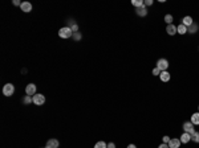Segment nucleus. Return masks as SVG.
I'll list each match as a JSON object with an SVG mask.
<instances>
[{"label":"nucleus","mask_w":199,"mask_h":148,"mask_svg":"<svg viewBox=\"0 0 199 148\" xmlns=\"http://www.w3.org/2000/svg\"><path fill=\"white\" fill-rule=\"evenodd\" d=\"M59 36L61 38H70L72 36H73V32H72L69 27H63V28H60V31H59Z\"/></svg>","instance_id":"nucleus-1"},{"label":"nucleus","mask_w":199,"mask_h":148,"mask_svg":"<svg viewBox=\"0 0 199 148\" xmlns=\"http://www.w3.org/2000/svg\"><path fill=\"white\" fill-rule=\"evenodd\" d=\"M13 93H15V86H13L12 84H5L4 86H3V95L5 97H12Z\"/></svg>","instance_id":"nucleus-2"},{"label":"nucleus","mask_w":199,"mask_h":148,"mask_svg":"<svg viewBox=\"0 0 199 148\" xmlns=\"http://www.w3.org/2000/svg\"><path fill=\"white\" fill-rule=\"evenodd\" d=\"M32 98H33V103L36 104V106H43V104L45 103V95L44 94H40V93L35 94Z\"/></svg>","instance_id":"nucleus-3"},{"label":"nucleus","mask_w":199,"mask_h":148,"mask_svg":"<svg viewBox=\"0 0 199 148\" xmlns=\"http://www.w3.org/2000/svg\"><path fill=\"white\" fill-rule=\"evenodd\" d=\"M169 61L166 60V58H159L158 61H157V67L161 71H165V70H167L169 69Z\"/></svg>","instance_id":"nucleus-4"},{"label":"nucleus","mask_w":199,"mask_h":148,"mask_svg":"<svg viewBox=\"0 0 199 148\" xmlns=\"http://www.w3.org/2000/svg\"><path fill=\"white\" fill-rule=\"evenodd\" d=\"M182 128H183V132H187V133H190V135H193L195 132V126L191 123V122H184Z\"/></svg>","instance_id":"nucleus-5"},{"label":"nucleus","mask_w":199,"mask_h":148,"mask_svg":"<svg viewBox=\"0 0 199 148\" xmlns=\"http://www.w3.org/2000/svg\"><path fill=\"white\" fill-rule=\"evenodd\" d=\"M36 91H37V87H36L35 84H28L27 86H25V94H27V95L33 97L35 94H37Z\"/></svg>","instance_id":"nucleus-6"},{"label":"nucleus","mask_w":199,"mask_h":148,"mask_svg":"<svg viewBox=\"0 0 199 148\" xmlns=\"http://www.w3.org/2000/svg\"><path fill=\"white\" fill-rule=\"evenodd\" d=\"M147 13H149V11H147L146 7H139V8H136V15L139 16V17H145L147 16Z\"/></svg>","instance_id":"nucleus-7"},{"label":"nucleus","mask_w":199,"mask_h":148,"mask_svg":"<svg viewBox=\"0 0 199 148\" xmlns=\"http://www.w3.org/2000/svg\"><path fill=\"white\" fill-rule=\"evenodd\" d=\"M166 32H167L169 36H175L177 33H178V31H177V25H174V24L166 25Z\"/></svg>","instance_id":"nucleus-8"},{"label":"nucleus","mask_w":199,"mask_h":148,"mask_svg":"<svg viewBox=\"0 0 199 148\" xmlns=\"http://www.w3.org/2000/svg\"><path fill=\"white\" fill-rule=\"evenodd\" d=\"M180 140L179 138H173L169 142V148H180Z\"/></svg>","instance_id":"nucleus-9"},{"label":"nucleus","mask_w":199,"mask_h":148,"mask_svg":"<svg viewBox=\"0 0 199 148\" xmlns=\"http://www.w3.org/2000/svg\"><path fill=\"white\" fill-rule=\"evenodd\" d=\"M59 146H60V142L57 139H49L46 142L45 148H59Z\"/></svg>","instance_id":"nucleus-10"},{"label":"nucleus","mask_w":199,"mask_h":148,"mask_svg":"<svg viewBox=\"0 0 199 148\" xmlns=\"http://www.w3.org/2000/svg\"><path fill=\"white\" fill-rule=\"evenodd\" d=\"M159 78H161L162 82H169L170 79H171V74L169 73V70L161 71V74H159Z\"/></svg>","instance_id":"nucleus-11"},{"label":"nucleus","mask_w":199,"mask_h":148,"mask_svg":"<svg viewBox=\"0 0 199 148\" xmlns=\"http://www.w3.org/2000/svg\"><path fill=\"white\" fill-rule=\"evenodd\" d=\"M20 9L23 11V12L28 13V12H31V11H32V4L29 2H23V3H21V5H20Z\"/></svg>","instance_id":"nucleus-12"},{"label":"nucleus","mask_w":199,"mask_h":148,"mask_svg":"<svg viewBox=\"0 0 199 148\" xmlns=\"http://www.w3.org/2000/svg\"><path fill=\"white\" fill-rule=\"evenodd\" d=\"M179 140H180V143L182 144H189V142H191V135L190 133H187V132H183L182 135H180Z\"/></svg>","instance_id":"nucleus-13"},{"label":"nucleus","mask_w":199,"mask_h":148,"mask_svg":"<svg viewBox=\"0 0 199 148\" xmlns=\"http://www.w3.org/2000/svg\"><path fill=\"white\" fill-rule=\"evenodd\" d=\"M182 24H183L186 28H189L190 25H193V24H194L193 17H191V16H184L183 19H182Z\"/></svg>","instance_id":"nucleus-14"},{"label":"nucleus","mask_w":199,"mask_h":148,"mask_svg":"<svg viewBox=\"0 0 199 148\" xmlns=\"http://www.w3.org/2000/svg\"><path fill=\"white\" fill-rule=\"evenodd\" d=\"M190 122H191V123H193L194 126H199V113H198V111L191 115Z\"/></svg>","instance_id":"nucleus-15"},{"label":"nucleus","mask_w":199,"mask_h":148,"mask_svg":"<svg viewBox=\"0 0 199 148\" xmlns=\"http://www.w3.org/2000/svg\"><path fill=\"white\" fill-rule=\"evenodd\" d=\"M199 31V25L198 24H193V25H190L189 28H187V33H190V35H194V33H197V32Z\"/></svg>","instance_id":"nucleus-16"},{"label":"nucleus","mask_w":199,"mask_h":148,"mask_svg":"<svg viewBox=\"0 0 199 148\" xmlns=\"http://www.w3.org/2000/svg\"><path fill=\"white\" fill-rule=\"evenodd\" d=\"M68 24H69V28L72 29V32H73V33L78 32V24L76 23L74 20H69V21H68Z\"/></svg>","instance_id":"nucleus-17"},{"label":"nucleus","mask_w":199,"mask_h":148,"mask_svg":"<svg viewBox=\"0 0 199 148\" xmlns=\"http://www.w3.org/2000/svg\"><path fill=\"white\" fill-rule=\"evenodd\" d=\"M177 31H178V35H182V36L187 33V28L184 27L183 24H179L178 27H177Z\"/></svg>","instance_id":"nucleus-18"},{"label":"nucleus","mask_w":199,"mask_h":148,"mask_svg":"<svg viewBox=\"0 0 199 148\" xmlns=\"http://www.w3.org/2000/svg\"><path fill=\"white\" fill-rule=\"evenodd\" d=\"M163 20H165V23H166V24L170 25V24H173V21H174V17H173V15H170V13H167V15H165Z\"/></svg>","instance_id":"nucleus-19"},{"label":"nucleus","mask_w":199,"mask_h":148,"mask_svg":"<svg viewBox=\"0 0 199 148\" xmlns=\"http://www.w3.org/2000/svg\"><path fill=\"white\" fill-rule=\"evenodd\" d=\"M132 5L136 7V8H139V7H143V0H132Z\"/></svg>","instance_id":"nucleus-20"},{"label":"nucleus","mask_w":199,"mask_h":148,"mask_svg":"<svg viewBox=\"0 0 199 148\" xmlns=\"http://www.w3.org/2000/svg\"><path fill=\"white\" fill-rule=\"evenodd\" d=\"M23 103H24V104H31V103H33V98H32L31 95H25L24 98H23Z\"/></svg>","instance_id":"nucleus-21"},{"label":"nucleus","mask_w":199,"mask_h":148,"mask_svg":"<svg viewBox=\"0 0 199 148\" xmlns=\"http://www.w3.org/2000/svg\"><path fill=\"white\" fill-rule=\"evenodd\" d=\"M94 148H108V143H105L104 140H100L94 144Z\"/></svg>","instance_id":"nucleus-22"},{"label":"nucleus","mask_w":199,"mask_h":148,"mask_svg":"<svg viewBox=\"0 0 199 148\" xmlns=\"http://www.w3.org/2000/svg\"><path fill=\"white\" fill-rule=\"evenodd\" d=\"M191 142L194 143H199V131H195L193 135H191Z\"/></svg>","instance_id":"nucleus-23"},{"label":"nucleus","mask_w":199,"mask_h":148,"mask_svg":"<svg viewBox=\"0 0 199 148\" xmlns=\"http://www.w3.org/2000/svg\"><path fill=\"white\" fill-rule=\"evenodd\" d=\"M72 38H73L74 41H80V40L82 38V35L80 33V32H76V33H73V36H72Z\"/></svg>","instance_id":"nucleus-24"},{"label":"nucleus","mask_w":199,"mask_h":148,"mask_svg":"<svg viewBox=\"0 0 199 148\" xmlns=\"http://www.w3.org/2000/svg\"><path fill=\"white\" fill-rule=\"evenodd\" d=\"M143 4H145V7L147 8V7L153 5V4H154V2H153V0H143Z\"/></svg>","instance_id":"nucleus-25"},{"label":"nucleus","mask_w":199,"mask_h":148,"mask_svg":"<svg viewBox=\"0 0 199 148\" xmlns=\"http://www.w3.org/2000/svg\"><path fill=\"white\" fill-rule=\"evenodd\" d=\"M151 73H153V75H155V77H157V75H158V77H159V74H161V70H159L158 67L155 66L154 69H153V71H151Z\"/></svg>","instance_id":"nucleus-26"},{"label":"nucleus","mask_w":199,"mask_h":148,"mask_svg":"<svg viewBox=\"0 0 199 148\" xmlns=\"http://www.w3.org/2000/svg\"><path fill=\"white\" fill-rule=\"evenodd\" d=\"M171 140V138L170 136H167V135H165L163 138H162V143H166V144H169V142Z\"/></svg>","instance_id":"nucleus-27"},{"label":"nucleus","mask_w":199,"mask_h":148,"mask_svg":"<svg viewBox=\"0 0 199 148\" xmlns=\"http://www.w3.org/2000/svg\"><path fill=\"white\" fill-rule=\"evenodd\" d=\"M158 148H169V144H166V143H161L158 146Z\"/></svg>","instance_id":"nucleus-28"},{"label":"nucleus","mask_w":199,"mask_h":148,"mask_svg":"<svg viewBox=\"0 0 199 148\" xmlns=\"http://www.w3.org/2000/svg\"><path fill=\"white\" fill-rule=\"evenodd\" d=\"M12 4L13 5H21V2H20V0H13Z\"/></svg>","instance_id":"nucleus-29"},{"label":"nucleus","mask_w":199,"mask_h":148,"mask_svg":"<svg viewBox=\"0 0 199 148\" xmlns=\"http://www.w3.org/2000/svg\"><path fill=\"white\" fill-rule=\"evenodd\" d=\"M108 148H115V143H113V142L108 143Z\"/></svg>","instance_id":"nucleus-30"},{"label":"nucleus","mask_w":199,"mask_h":148,"mask_svg":"<svg viewBox=\"0 0 199 148\" xmlns=\"http://www.w3.org/2000/svg\"><path fill=\"white\" fill-rule=\"evenodd\" d=\"M126 148H137V146H136V144H129Z\"/></svg>","instance_id":"nucleus-31"},{"label":"nucleus","mask_w":199,"mask_h":148,"mask_svg":"<svg viewBox=\"0 0 199 148\" xmlns=\"http://www.w3.org/2000/svg\"><path fill=\"white\" fill-rule=\"evenodd\" d=\"M198 113H199V106H198Z\"/></svg>","instance_id":"nucleus-32"},{"label":"nucleus","mask_w":199,"mask_h":148,"mask_svg":"<svg viewBox=\"0 0 199 148\" xmlns=\"http://www.w3.org/2000/svg\"><path fill=\"white\" fill-rule=\"evenodd\" d=\"M44 148H45V147H44Z\"/></svg>","instance_id":"nucleus-33"}]
</instances>
